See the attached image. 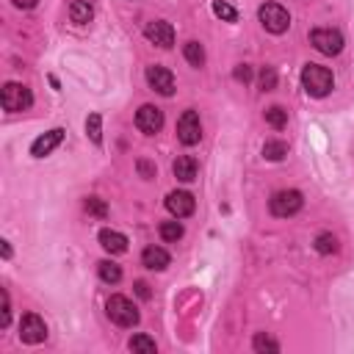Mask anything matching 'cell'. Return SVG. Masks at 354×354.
Wrapping results in <instances>:
<instances>
[{"instance_id":"6da1fadb","label":"cell","mask_w":354,"mask_h":354,"mask_svg":"<svg viewBox=\"0 0 354 354\" xmlns=\"http://www.w3.org/2000/svg\"><path fill=\"white\" fill-rule=\"evenodd\" d=\"M302 86H305V92L310 97H327L332 92V86H335V78H332L329 69L321 66V64H305V69H302Z\"/></svg>"},{"instance_id":"7a4b0ae2","label":"cell","mask_w":354,"mask_h":354,"mask_svg":"<svg viewBox=\"0 0 354 354\" xmlns=\"http://www.w3.org/2000/svg\"><path fill=\"white\" fill-rule=\"evenodd\" d=\"M105 310H108V318L116 324V327H136L138 321H141V313H138V307L127 299V296H111L108 299V305H105Z\"/></svg>"},{"instance_id":"3957f363","label":"cell","mask_w":354,"mask_h":354,"mask_svg":"<svg viewBox=\"0 0 354 354\" xmlns=\"http://www.w3.org/2000/svg\"><path fill=\"white\" fill-rule=\"evenodd\" d=\"M257 17H260V25L268 34H286L291 28V14H288V9H282L279 3H263Z\"/></svg>"},{"instance_id":"277c9868","label":"cell","mask_w":354,"mask_h":354,"mask_svg":"<svg viewBox=\"0 0 354 354\" xmlns=\"http://www.w3.org/2000/svg\"><path fill=\"white\" fill-rule=\"evenodd\" d=\"M302 205H305V199H302V194H299V191H294V188L277 191V194L268 199L271 214H274V216H279V219H288V216L299 214Z\"/></svg>"},{"instance_id":"5b68a950","label":"cell","mask_w":354,"mask_h":354,"mask_svg":"<svg viewBox=\"0 0 354 354\" xmlns=\"http://www.w3.org/2000/svg\"><path fill=\"white\" fill-rule=\"evenodd\" d=\"M0 103H3V108L9 114H20V111H28L34 105V94L23 84H6L3 92H0Z\"/></svg>"},{"instance_id":"8992f818","label":"cell","mask_w":354,"mask_h":354,"mask_svg":"<svg viewBox=\"0 0 354 354\" xmlns=\"http://www.w3.org/2000/svg\"><path fill=\"white\" fill-rule=\"evenodd\" d=\"M310 45L324 55H338L343 50V34L335 28H316L310 34Z\"/></svg>"},{"instance_id":"52a82bcc","label":"cell","mask_w":354,"mask_h":354,"mask_svg":"<svg viewBox=\"0 0 354 354\" xmlns=\"http://www.w3.org/2000/svg\"><path fill=\"white\" fill-rule=\"evenodd\" d=\"M177 138L183 141L186 147L199 144V138H202V122H199V114H197V111H183V116L177 119Z\"/></svg>"},{"instance_id":"ba28073f","label":"cell","mask_w":354,"mask_h":354,"mask_svg":"<svg viewBox=\"0 0 354 354\" xmlns=\"http://www.w3.org/2000/svg\"><path fill=\"white\" fill-rule=\"evenodd\" d=\"M45 338H47V324H45L36 313H25L23 321H20V340L36 346V343H42Z\"/></svg>"},{"instance_id":"9c48e42d","label":"cell","mask_w":354,"mask_h":354,"mask_svg":"<svg viewBox=\"0 0 354 354\" xmlns=\"http://www.w3.org/2000/svg\"><path fill=\"white\" fill-rule=\"evenodd\" d=\"M136 127L147 136H155L164 127V111L155 108V105H141L136 111Z\"/></svg>"},{"instance_id":"30bf717a","label":"cell","mask_w":354,"mask_h":354,"mask_svg":"<svg viewBox=\"0 0 354 354\" xmlns=\"http://www.w3.org/2000/svg\"><path fill=\"white\" fill-rule=\"evenodd\" d=\"M147 84L158 92V94H164V97H172L175 94V75L169 73L166 66H147Z\"/></svg>"},{"instance_id":"8fae6325","label":"cell","mask_w":354,"mask_h":354,"mask_svg":"<svg viewBox=\"0 0 354 354\" xmlns=\"http://www.w3.org/2000/svg\"><path fill=\"white\" fill-rule=\"evenodd\" d=\"M194 207H197V202H194V197H191L188 191H172V194L166 197V210H169L172 216H177V219L191 216Z\"/></svg>"},{"instance_id":"7c38bea8","label":"cell","mask_w":354,"mask_h":354,"mask_svg":"<svg viewBox=\"0 0 354 354\" xmlns=\"http://www.w3.org/2000/svg\"><path fill=\"white\" fill-rule=\"evenodd\" d=\"M64 141V130L61 127H53V130H47L45 136H39L34 144H31V155L34 158H47L58 144Z\"/></svg>"},{"instance_id":"4fadbf2b","label":"cell","mask_w":354,"mask_h":354,"mask_svg":"<svg viewBox=\"0 0 354 354\" xmlns=\"http://www.w3.org/2000/svg\"><path fill=\"white\" fill-rule=\"evenodd\" d=\"M144 36H147L153 45L164 47V50H169V47L175 45V28H172L166 20H155V23H150V25H147V31H144Z\"/></svg>"},{"instance_id":"5bb4252c","label":"cell","mask_w":354,"mask_h":354,"mask_svg":"<svg viewBox=\"0 0 354 354\" xmlns=\"http://www.w3.org/2000/svg\"><path fill=\"white\" fill-rule=\"evenodd\" d=\"M169 252L161 249V246H147L144 252H141V263H144L150 271H164L169 266Z\"/></svg>"},{"instance_id":"9a60e30c","label":"cell","mask_w":354,"mask_h":354,"mask_svg":"<svg viewBox=\"0 0 354 354\" xmlns=\"http://www.w3.org/2000/svg\"><path fill=\"white\" fill-rule=\"evenodd\" d=\"M197 161L191 158V155H177L175 158V164H172V172H175V177L177 180H183V183H191V180H197Z\"/></svg>"},{"instance_id":"2e32d148","label":"cell","mask_w":354,"mask_h":354,"mask_svg":"<svg viewBox=\"0 0 354 354\" xmlns=\"http://www.w3.org/2000/svg\"><path fill=\"white\" fill-rule=\"evenodd\" d=\"M100 244H103V249L111 252V255L127 252V238H125L122 233H116V230H100Z\"/></svg>"},{"instance_id":"e0dca14e","label":"cell","mask_w":354,"mask_h":354,"mask_svg":"<svg viewBox=\"0 0 354 354\" xmlns=\"http://www.w3.org/2000/svg\"><path fill=\"white\" fill-rule=\"evenodd\" d=\"M92 17H94V9H92L89 0H73V6H69V20L78 23V25H86V23H92Z\"/></svg>"},{"instance_id":"ac0fdd59","label":"cell","mask_w":354,"mask_h":354,"mask_svg":"<svg viewBox=\"0 0 354 354\" xmlns=\"http://www.w3.org/2000/svg\"><path fill=\"white\" fill-rule=\"evenodd\" d=\"M97 271H100V279L108 282V286H116V282L122 279V268L114 260H100L97 263Z\"/></svg>"},{"instance_id":"d6986e66","label":"cell","mask_w":354,"mask_h":354,"mask_svg":"<svg viewBox=\"0 0 354 354\" xmlns=\"http://www.w3.org/2000/svg\"><path fill=\"white\" fill-rule=\"evenodd\" d=\"M127 349L130 351H138V354H155L158 351V346H155V340L150 335H133L130 343H127Z\"/></svg>"},{"instance_id":"ffe728a7","label":"cell","mask_w":354,"mask_h":354,"mask_svg":"<svg viewBox=\"0 0 354 354\" xmlns=\"http://www.w3.org/2000/svg\"><path fill=\"white\" fill-rule=\"evenodd\" d=\"M266 122L274 127V130H282V127H286L288 125V111L286 108H282V105H271V108H266Z\"/></svg>"},{"instance_id":"44dd1931","label":"cell","mask_w":354,"mask_h":354,"mask_svg":"<svg viewBox=\"0 0 354 354\" xmlns=\"http://www.w3.org/2000/svg\"><path fill=\"white\" fill-rule=\"evenodd\" d=\"M286 155H288L286 141H266V144H263V158L266 161H282Z\"/></svg>"},{"instance_id":"7402d4cb","label":"cell","mask_w":354,"mask_h":354,"mask_svg":"<svg viewBox=\"0 0 354 354\" xmlns=\"http://www.w3.org/2000/svg\"><path fill=\"white\" fill-rule=\"evenodd\" d=\"M183 55H186V61H188L191 66H202V64H205V50H202L199 42H186Z\"/></svg>"},{"instance_id":"603a6c76","label":"cell","mask_w":354,"mask_h":354,"mask_svg":"<svg viewBox=\"0 0 354 354\" xmlns=\"http://www.w3.org/2000/svg\"><path fill=\"white\" fill-rule=\"evenodd\" d=\"M86 133H89V138L94 141V144H103V116L100 114H89Z\"/></svg>"},{"instance_id":"cb8c5ba5","label":"cell","mask_w":354,"mask_h":354,"mask_svg":"<svg viewBox=\"0 0 354 354\" xmlns=\"http://www.w3.org/2000/svg\"><path fill=\"white\" fill-rule=\"evenodd\" d=\"M214 14H216L219 20H225V23H236V20H238L236 6H230L227 0H214Z\"/></svg>"},{"instance_id":"d4e9b609","label":"cell","mask_w":354,"mask_h":354,"mask_svg":"<svg viewBox=\"0 0 354 354\" xmlns=\"http://www.w3.org/2000/svg\"><path fill=\"white\" fill-rule=\"evenodd\" d=\"M252 349H255V351H260V354H263V351L277 354V351H279V343H277L274 338H268L266 332H257V335H255V340H252Z\"/></svg>"},{"instance_id":"484cf974","label":"cell","mask_w":354,"mask_h":354,"mask_svg":"<svg viewBox=\"0 0 354 354\" xmlns=\"http://www.w3.org/2000/svg\"><path fill=\"white\" fill-rule=\"evenodd\" d=\"M161 238L169 244H177L183 238V225L180 222H164L161 225Z\"/></svg>"},{"instance_id":"4316f807","label":"cell","mask_w":354,"mask_h":354,"mask_svg":"<svg viewBox=\"0 0 354 354\" xmlns=\"http://www.w3.org/2000/svg\"><path fill=\"white\" fill-rule=\"evenodd\" d=\"M316 252H321V255H335V252H338V238H335L332 233H321V236L316 238Z\"/></svg>"},{"instance_id":"83f0119b","label":"cell","mask_w":354,"mask_h":354,"mask_svg":"<svg viewBox=\"0 0 354 354\" xmlns=\"http://www.w3.org/2000/svg\"><path fill=\"white\" fill-rule=\"evenodd\" d=\"M86 210H89V216H97V219H105L108 216V205L100 197H89L86 199Z\"/></svg>"},{"instance_id":"f1b7e54d","label":"cell","mask_w":354,"mask_h":354,"mask_svg":"<svg viewBox=\"0 0 354 354\" xmlns=\"http://www.w3.org/2000/svg\"><path fill=\"white\" fill-rule=\"evenodd\" d=\"M260 89H263V92H274V89H277V73H274V66H263V73H260Z\"/></svg>"},{"instance_id":"f546056e","label":"cell","mask_w":354,"mask_h":354,"mask_svg":"<svg viewBox=\"0 0 354 354\" xmlns=\"http://www.w3.org/2000/svg\"><path fill=\"white\" fill-rule=\"evenodd\" d=\"M0 299H3V307H0V327H9V321H12V305H9V294L6 291H0Z\"/></svg>"},{"instance_id":"4dcf8cb0","label":"cell","mask_w":354,"mask_h":354,"mask_svg":"<svg viewBox=\"0 0 354 354\" xmlns=\"http://www.w3.org/2000/svg\"><path fill=\"white\" fill-rule=\"evenodd\" d=\"M233 78H236L238 84H249V81H252V66H249V64H238L236 73H233Z\"/></svg>"},{"instance_id":"1f68e13d","label":"cell","mask_w":354,"mask_h":354,"mask_svg":"<svg viewBox=\"0 0 354 354\" xmlns=\"http://www.w3.org/2000/svg\"><path fill=\"white\" fill-rule=\"evenodd\" d=\"M136 169H138V175L144 177V180H153V177H155V166H153L150 161H144V158H141V161L136 164Z\"/></svg>"},{"instance_id":"d6a6232c","label":"cell","mask_w":354,"mask_h":354,"mask_svg":"<svg viewBox=\"0 0 354 354\" xmlns=\"http://www.w3.org/2000/svg\"><path fill=\"white\" fill-rule=\"evenodd\" d=\"M136 294H138L141 299H150V296H153V291H150V286H147V282H141V279L136 282Z\"/></svg>"},{"instance_id":"836d02e7","label":"cell","mask_w":354,"mask_h":354,"mask_svg":"<svg viewBox=\"0 0 354 354\" xmlns=\"http://www.w3.org/2000/svg\"><path fill=\"white\" fill-rule=\"evenodd\" d=\"M36 3H39V0H14V6H17V9H34Z\"/></svg>"},{"instance_id":"e575fe53","label":"cell","mask_w":354,"mask_h":354,"mask_svg":"<svg viewBox=\"0 0 354 354\" xmlns=\"http://www.w3.org/2000/svg\"><path fill=\"white\" fill-rule=\"evenodd\" d=\"M3 257H12V246H9V241H3Z\"/></svg>"}]
</instances>
